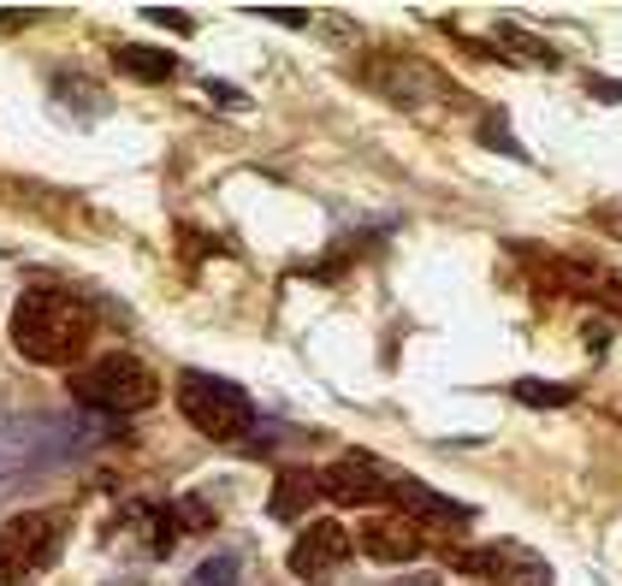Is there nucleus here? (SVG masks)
I'll list each match as a JSON object with an SVG mask.
<instances>
[{
    "mask_svg": "<svg viewBox=\"0 0 622 586\" xmlns=\"http://www.w3.org/2000/svg\"><path fill=\"white\" fill-rule=\"evenodd\" d=\"M95 332V315L65 290H24L12 302L7 338L24 361H42V368H65V361L83 356V343Z\"/></svg>",
    "mask_w": 622,
    "mask_h": 586,
    "instance_id": "nucleus-1",
    "label": "nucleus"
},
{
    "mask_svg": "<svg viewBox=\"0 0 622 586\" xmlns=\"http://www.w3.org/2000/svg\"><path fill=\"white\" fill-rule=\"evenodd\" d=\"M65 391H72L83 409H95V415H136V409H149L161 398V379H154L136 356H101V361H90V368H78L65 379Z\"/></svg>",
    "mask_w": 622,
    "mask_h": 586,
    "instance_id": "nucleus-2",
    "label": "nucleus"
},
{
    "mask_svg": "<svg viewBox=\"0 0 622 586\" xmlns=\"http://www.w3.org/2000/svg\"><path fill=\"white\" fill-rule=\"evenodd\" d=\"M179 415L196 426L202 439H214V444H237L249 433V421H255V409L249 398L232 385V379H214V373H184L179 379Z\"/></svg>",
    "mask_w": 622,
    "mask_h": 586,
    "instance_id": "nucleus-3",
    "label": "nucleus"
},
{
    "mask_svg": "<svg viewBox=\"0 0 622 586\" xmlns=\"http://www.w3.org/2000/svg\"><path fill=\"white\" fill-rule=\"evenodd\" d=\"M60 527L65 515L60 510H24L0 527V586H30L48 568L60 545Z\"/></svg>",
    "mask_w": 622,
    "mask_h": 586,
    "instance_id": "nucleus-4",
    "label": "nucleus"
},
{
    "mask_svg": "<svg viewBox=\"0 0 622 586\" xmlns=\"http://www.w3.org/2000/svg\"><path fill=\"white\" fill-rule=\"evenodd\" d=\"M320 492L333 497V504H386V497H391V474L379 469L368 451H350V456L326 462Z\"/></svg>",
    "mask_w": 622,
    "mask_h": 586,
    "instance_id": "nucleus-5",
    "label": "nucleus"
},
{
    "mask_svg": "<svg viewBox=\"0 0 622 586\" xmlns=\"http://www.w3.org/2000/svg\"><path fill=\"white\" fill-rule=\"evenodd\" d=\"M344 557H350V533L338 522H308L297 533V545H290V575L297 580H333Z\"/></svg>",
    "mask_w": 622,
    "mask_h": 586,
    "instance_id": "nucleus-6",
    "label": "nucleus"
},
{
    "mask_svg": "<svg viewBox=\"0 0 622 586\" xmlns=\"http://www.w3.org/2000/svg\"><path fill=\"white\" fill-rule=\"evenodd\" d=\"M361 557H368V563H409V557H421V527H415L409 515H374V522L361 527Z\"/></svg>",
    "mask_w": 622,
    "mask_h": 586,
    "instance_id": "nucleus-7",
    "label": "nucleus"
},
{
    "mask_svg": "<svg viewBox=\"0 0 622 586\" xmlns=\"http://www.w3.org/2000/svg\"><path fill=\"white\" fill-rule=\"evenodd\" d=\"M551 267H558V285H563V290H575V297H593V302H604V308H616V315H622V273L587 267V261H551Z\"/></svg>",
    "mask_w": 622,
    "mask_h": 586,
    "instance_id": "nucleus-8",
    "label": "nucleus"
},
{
    "mask_svg": "<svg viewBox=\"0 0 622 586\" xmlns=\"http://www.w3.org/2000/svg\"><path fill=\"white\" fill-rule=\"evenodd\" d=\"M391 504H409L421 515H434V522H469V504H457V497H445L434 486H421V480H391Z\"/></svg>",
    "mask_w": 622,
    "mask_h": 586,
    "instance_id": "nucleus-9",
    "label": "nucleus"
},
{
    "mask_svg": "<svg viewBox=\"0 0 622 586\" xmlns=\"http://www.w3.org/2000/svg\"><path fill=\"white\" fill-rule=\"evenodd\" d=\"M315 497H320V480H315V474H303V469H285L279 480H273V497H267V510L279 515V522H297L303 510H315Z\"/></svg>",
    "mask_w": 622,
    "mask_h": 586,
    "instance_id": "nucleus-10",
    "label": "nucleus"
},
{
    "mask_svg": "<svg viewBox=\"0 0 622 586\" xmlns=\"http://www.w3.org/2000/svg\"><path fill=\"white\" fill-rule=\"evenodd\" d=\"M113 65L125 78H136V83H161V78L179 72V60H172L166 48H143V42H119L113 48Z\"/></svg>",
    "mask_w": 622,
    "mask_h": 586,
    "instance_id": "nucleus-11",
    "label": "nucleus"
},
{
    "mask_svg": "<svg viewBox=\"0 0 622 586\" xmlns=\"http://www.w3.org/2000/svg\"><path fill=\"white\" fill-rule=\"evenodd\" d=\"M516 403H528V409H569V403H575V385H545V379H516Z\"/></svg>",
    "mask_w": 622,
    "mask_h": 586,
    "instance_id": "nucleus-12",
    "label": "nucleus"
},
{
    "mask_svg": "<svg viewBox=\"0 0 622 586\" xmlns=\"http://www.w3.org/2000/svg\"><path fill=\"white\" fill-rule=\"evenodd\" d=\"M244 575V563H237V551H220V557H207L190 568V586H237Z\"/></svg>",
    "mask_w": 622,
    "mask_h": 586,
    "instance_id": "nucleus-13",
    "label": "nucleus"
},
{
    "mask_svg": "<svg viewBox=\"0 0 622 586\" xmlns=\"http://www.w3.org/2000/svg\"><path fill=\"white\" fill-rule=\"evenodd\" d=\"M255 19L285 24V30H303V24H308V12H303V7H255Z\"/></svg>",
    "mask_w": 622,
    "mask_h": 586,
    "instance_id": "nucleus-14",
    "label": "nucleus"
},
{
    "mask_svg": "<svg viewBox=\"0 0 622 586\" xmlns=\"http://www.w3.org/2000/svg\"><path fill=\"white\" fill-rule=\"evenodd\" d=\"M149 19L166 24V30H179V37H190V30H196V19H190V12H179V7H149Z\"/></svg>",
    "mask_w": 622,
    "mask_h": 586,
    "instance_id": "nucleus-15",
    "label": "nucleus"
},
{
    "mask_svg": "<svg viewBox=\"0 0 622 586\" xmlns=\"http://www.w3.org/2000/svg\"><path fill=\"white\" fill-rule=\"evenodd\" d=\"M457 568H475V575H487V568H492V575H498V557H492V551H457Z\"/></svg>",
    "mask_w": 622,
    "mask_h": 586,
    "instance_id": "nucleus-16",
    "label": "nucleus"
},
{
    "mask_svg": "<svg viewBox=\"0 0 622 586\" xmlns=\"http://www.w3.org/2000/svg\"><path fill=\"white\" fill-rule=\"evenodd\" d=\"M587 90H593V95H604V101H622V83H611V78H593Z\"/></svg>",
    "mask_w": 622,
    "mask_h": 586,
    "instance_id": "nucleus-17",
    "label": "nucleus"
},
{
    "mask_svg": "<svg viewBox=\"0 0 622 586\" xmlns=\"http://www.w3.org/2000/svg\"><path fill=\"white\" fill-rule=\"evenodd\" d=\"M391 586H445V580H434V575H404V580H391Z\"/></svg>",
    "mask_w": 622,
    "mask_h": 586,
    "instance_id": "nucleus-18",
    "label": "nucleus"
},
{
    "mask_svg": "<svg viewBox=\"0 0 622 586\" xmlns=\"http://www.w3.org/2000/svg\"><path fill=\"white\" fill-rule=\"evenodd\" d=\"M7 469H19V456H12L7 444H0V474H7Z\"/></svg>",
    "mask_w": 622,
    "mask_h": 586,
    "instance_id": "nucleus-19",
    "label": "nucleus"
},
{
    "mask_svg": "<svg viewBox=\"0 0 622 586\" xmlns=\"http://www.w3.org/2000/svg\"><path fill=\"white\" fill-rule=\"evenodd\" d=\"M611 232H616V237H622V219H616V226H611Z\"/></svg>",
    "mask_w": 622,
    "mask_h": 586,
    "instance_id": "nucleus-20",
    "label": "nucleus"
}]
</instances>
